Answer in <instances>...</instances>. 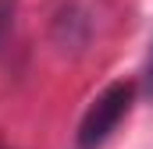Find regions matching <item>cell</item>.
Returning a JSON list of instances; mask_svg holds the SVG:
<instances>
[{
  "mask_svg": "<svg viewBox=\"0 0 153 149\" xmlns=\"http://www.w3.org/2000/svg\"><path fill=\"white\" fill-rule=\"evenodd\" d=\"M135 100V85L132 82H111L82 114L75 131V149H100L111 135L117 131V124L125 121V114L132 110Z\"/></svg>",
  "mask_w": 153,
  "mask_h": 149,
  "instance_id": "cell-1",
  "label": "cell"
},
{
  "mask_svg": "<svg viewBox=\"0 0 153 149\" xmlns=\"http://www.w3.org/2000/svg\"><path fill=\"white\" fill-rule=\"evenodd\" d=\"M14 7H18V0H0V39H4V32H7L11 18H14Z\"/></svg>",
  "mask_w": 153,
  "mask_h": 149,
  "instance_id": "cell-2",
  "label": "cell"
},
{
  "mask_svg": "<svg viewBox=\"0 0 153 149\" xmlns=\"http://www.w3.org/2000/svg\"><path fill=\"white\" fill-rule=\"evenodd\" d=\"M143 92L153 100V43H150V57H146V71H143Z\"/></svg>",
  "mask_w": 153,
  "mask_h": 149,
  "instance_id": "cell-3",
  "label": "cell"
}]
</instances>
